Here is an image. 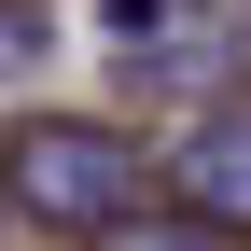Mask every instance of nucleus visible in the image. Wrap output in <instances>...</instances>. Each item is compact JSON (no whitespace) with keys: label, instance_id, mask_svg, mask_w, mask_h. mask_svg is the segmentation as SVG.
<instances>
[{"label":"nucleus","instance_id":"f257e3e1","mask_svg":"<svg viewBox=\"0 0 251 251\" xmlns=\"http://www.w3.org/2000/svg\"><path fill=\"white\" fill-rule=\"evenodd\" d=\"M0 196H14L28 224L112 237V224H140V153H126L112 126H14V140H0Z\"/></svg>","mask_w":251,"mask_h":251},{"label":"nucleus","instance_id":"f03ea898","mask_svg":"<svg viewBox=\"0 0 251 251\" xmlns=\"http://www.w3.org/2000/svg\"><path fill=\"white\" fill-rule=\"evenodd\" d=\"M168 196H181V224H224V237H251V112L181 126V153H168Z\"/></svg>","mask_w":251,"mask_h":251},{"label":"nucleus","instance_id":"7ed1b4c3","mask_svg":"<svg viewBox=\"0 0 251 251\" xmlns=\"http://www.w3.org/2000/svg\"><path fill=\"white\" fill-rule=\"evenodd\" d=\"M181 14H196V0H98V28L126 56H181Z\"/></svg>","mask_w":251,"mask_h":251},{"label":"nucleus","instance_id":"20e7f679","mask_svg":"<svg viewBox=\"0 0 251 251\" xmlns=\"http://www.w3.org/2000/svg\"><path fill=\"white\" fill-rule=\"evenodd\" d=\"M112 251H237V237H224V224H181V209H168V224H126Z\"/></svg>","mask_w":251,"mask_h":251},{"label":"nucleus","instance_id":"39448f33","mask_svg":"<svg viewBox=\"0 0 251 251\" xmlns=\"http://www.w3.org/2000/svg\"><path fill=\"white\" fill-rule=\"evenodd\" d=\"M42 42H56V28L28 14V0H0V84H14V70H42Z\"/></svg>","mask_w":251,"mask_h":251}]
</instances>
